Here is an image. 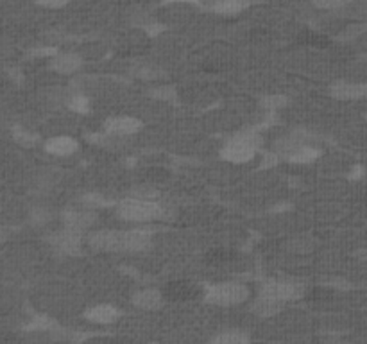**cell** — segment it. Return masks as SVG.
Returning a JSON list of instances; mask_svg holds the SVG:
<instances>
[{
    "mask_svg": "<svg viewBox=\"0 0 367 344\" xmlns=\"http://www.w3.org/2000/svg\"><path fill=\"white\" fill-rule=\"evenodd\" d=\"M118 215L122 217L124 221L149 222L163 215V207L156 201H147L144 198L126 199L118 204Z\"/></svg>",
    "mask_w": 367,
    "mask_h": 344,
    "instance_id": "cell-1",
    "label": "cell"
},
{
    "mask_svg": "<svg viewBox=\"0 0 367 344\" xmlns=\"http://www.w3.org/2000/svg\"><path fill=\"white\" fill-rule=\"evenodd\" d=\"M247 297H249V289L236 282L217 283L206 291V302L219 306L241 305Z\"/></svg>",
    "mask_w": 367,
    "mask_h": 344,
    "instance_id": "cell-2",
    "label": "cell"
},
{
    "mask_svg": "<svg viewBox=\"0 0 367 344\" xmlns=\"http://www.w3.org/2000/svg\"><path fill=\"white\" fill-rule=\"evenodd\" d=\"M222 158L233 163H245L256 155V140L253 135H239L233 140H230L222 149Z\"/></svg>",
    "mask_w": 367,
    "mask_h": 344,
    "instance_id": "cell-3",
    "label": "cell"
},
{
    "mask_svg": "<svg viewBox=\"0 0 367 344\" xmlns=\"http://www.w3.org/2000/svg\"><path fill=\"white\" fill-rule=\"evenodd\" d=\"M303 293H305V287L301 283L290 282V280H273V282H267L260 289L262 296L274 297V300L283 303L301 297Z\"/></svg>",
    "mask_w": 367,
    "mask_h": 344,
    "instance_id": "cell-4",
    "label": "cell"
},
{
    "mask_svg": "<svg viewBox=\"0 0 367 344\" xmlns=\"http://www.w3.org/2000/svg\"><path fill=\"white\" fill-rule=\"evenodd\" d=\"M124 241L126 231L100 230L90 235L88 244L97 251H124Z\"/></svg>",
    "mask_w": 367,
    "mask_h": 344,
    "instance_id": "cell-5",
    "label": "cell"
},
{
    "mask_svg": "<svg viewBox=\"0 0 367 344\" xmlns=\"http://www.w3.org/2000/svg\"><path fill=\"white\" fill-rule=\"evenodd\" d=\"M51 242L57 251L66 253V255H72V253H77V250H79L81 231L66 228L65 231H59L56 235H52Z\"/></svg>",
    "mask_w": 367,
    "mask_h": 344,
    "instance_id": "cell-6",
    "label": "cell"
},
{
    "mask_svg": "<svg viewBox=\"0 0 367 344\" xmlns=\"http://www.w3.org/2000/svg\"><path fill=\"white\" fill-rule=\"evenodd\" d=\"M331 95L342 101L366 99L367 83H346V81H340V83H335L331 86Z\"/></svg>",
    "mask_w": 367,
    "mask_h": 344,
    "instance_id": "cell-7",
    "label": "cell"
},
{
    "mask_svg": "<svg viewBox=\"0 0 367 344\" xmlns=\"http://www.w3.org/2000/svg\"><path fill=\"white\" fill-rule=\"evenodd\" d=\"M118 317H120V312H118L117 306L106 305V303L92 306L85 312V319H88L90 323H95V325H109V323H115Z\"/></svg>",
    "mask_w": 367,
    "mask_h": 344,
    "instance_id": "cell-8",
    "label": "cell"
},
{
    "mask_svg": "<svg viewBox=\"0 0 367 344\" xmlns=\"http://www.w3.org/2000/svg\"><path fill=\"white\" fill-rule=\"evenodd\" d=\"M141 128V122L135 117H115L109 118L106 122V129L111 135H118V137H126V135H133Z\"/></svg>",
    "mask_w": 367,
    "mask_h": 344,
    "instance_id": "cell-9",
    "label": "cell"
},
{
    "mask_svg": "<svg viewBox=\"0 0 367 344\" xmlns=\"http://www.w3.org/2000/svg\"><path fill=\"white\" fill-rule=\"evenodd\" d=\"M83 65V59L77 54L65 52V54H54L51 59L52 70L59 72V74H72V72L79 70Z\"/></svg>",
    "mask_w": 367,
    "mask_h": 344,
    "instance_id": "cell-10",
    "label": "cell"
},
{
    "mask_svg": "<svg viewBox=\"0 0 367 344\" xmlns=\"http://www.w3.org/2000/svg\"><path fill=\"white\" fill-rule=\"evenodd\" d=\"M133 305L138 308H146V310H156L163 305V297H161L160 291H156V289H144L133 296Z\"/></svg>",
    "mask_w": 367,
    "mask_h": 344,
    "instance_id": "cell-11",
    "label": "cell"
},
{
    "mask_svg": "<svg viewBox=\"0 0 367 344\" xmlns=\"http://www.w3.org/2000/svg\"><path fill=\"white\" fill-rule=\"evenodd\" d=\"M77 149V142L70 137H56L47 140L45 151L54 156H68Z\"/></svg>",
    "mask_w": 367,
    "mask_h": 344,
    "instance_id": "cell-12",
    "label": "cell"
},
{
    "mask_svg": "<svg viewBox=\"0 0 367 344\" xmlns=\"http://www.w3.org/2000/svg\"><path fill=\"white\" fill-rule=\"evenodd\" d=\"M151 244L149 231L129 230L126 231V241H124V251H144Z\"/></svg>",
    "mask_w": 367,
    "mask_h": 344,
    "instance_id": "cell-13",
    "label": "cell"
},
{
    "mask_svg": "<svg viewBox=\"0 0 367 344\" xmlns=\"http://www.w3.org/2000/svg\"><path fill=\"white\" fill-rule=\"evenodd\" d=\"M282 308H283V302H278V300H274V297L262 296V294H260V297L253 305V310L262 317L274 316V314H278Z\"/></svg>",
    "mask_w": 367,
    "mask_h": 344,
    "instance_id": "cell-14",
    "label": "cell"
},
{
    "mask_svg": "<svg viewBox=\"0 0 367 344\" xmlns=\"http://www.w3.org/2000/svg\"><path fill=\"white\" fill-rule=\"evenodd\" d=\"M251 5V0H215L212 4V10L219 14H236L247 10Z\"/></svg>",
    "mask_w": 367,
    "mask_h": 344,
    "instance_id": "cell-15",
    "label": "cell"
},
{
    "mask_svg": "<svg viewBox=\"0 0 367 344\" xmlns=\"http://www.w3.org/2000/svg\"><path fill=\"white\" fill-rule=\"evenodd\" d=\"M95 221V217L92 213L85 212H68L65 215V224L66 228H72V230H85V228L92 226Z\"/></svg>",
    "mask_w": 367,
    "mask_h": 344,
    "instance_id": "cell-16",
    "label": "cell"
},
{
    "mask_svg": "<svg viewBox=\"0 0 367 344\" xmlns=\"http://www.w3.org/2000/svg\"><path fill=\"white\" fill-rule=\"evenodd\" d=\"M249 337L241 330H230V332H222V334L215 335L212 339V343L217 344H242L247 343Z\"/></svg>",
    "mask_w": 367,
    "mask_h": 344,
    "instance_id": "cell-17",
    "label": "cell"
},
{
    "mask_svg": "<svg viewBox=\"0 0 367 344\" xmlns=\"http://www.w3.org/2000/svg\"><path fill=\"white\" fill-rule=\"evenodd\" d=\"M288 156H290L292 161H301V163H308V161L316 160L317 156H319V151H317V149H314V147L305 146V144H303V146L296 147V149H294V151H292Z\"/></svg>",
    "mask_w": 367,
    "mask_h": 344,
    "instance_id": "cell-18",
    "label": "cell"
},
{
    "mask_svg": "<svg viewBox=\"0 0 367 344\" xmlns=\"http://www.w3.org/2000/svg\"><path fill=\"white\" fill-rule=\"evenodd\" d=\"M312 4L316 5L317 10L339 11L349 8V5L353 4V0H312Z\"/></svg>",
    "mask_w": 367,
    "mask_h": 344,
    "instance_id": "cell-19",
    "label": "cell"
},
{
    "mask_svg": "<svg viewBox=\"0 0 367 344\" xmlns=\"http://www.w3.org/2000/svg\"><path fill=\"white\" fill-rule=\"evenodd\" d=\"M14 138H16L22 146H34V142L38 140L36 135H33V133H29V131H25V129H20V128L14 129Z\"/></svg>",
    "mask_w": 367,
    "mask_h": 344,
    "instance_id": "cell-20",
    "label": "cell"
},
{
    "mask_svg": "<svg viewBox=\"0 0 367 344\" xmlns=\"http://www.w3.org/2000/svg\"><path fill=\"white\" fill-rule=\"evenodd\" d=\"M52 325H54V323H52L51 319H47V317H36V319L27 326V330H49Z\"/></svg>",
    "mask_w": 367,
    "mask_h": 344,
    "instance_id": "cell-21",
    "label": "cell"
},
{
    "mask_svg": "<svg viewBox=\"0 0 367 344\" xmlns=\"http://www.w3.org/2000/svg\"><path fill=\"white\" fill-rule=\"evenodd\" d=\"M285 103H287V99H285V97H282V95H273V97H265V99L262 101V104H264L265 108H269V109L282 108V106Z\"/></svg>",
    "mask_w": 367,
    "mask_h": 344,
    "instance_id": "cell-22",
    "label": "cell"
},
{
    "mask_svg": "<svg viewBox=\"0 0 367 344\" xmlns=\"http://www.w3.org/2000/svg\"><path fill=\"white\" fill-rule=\"evenodd\" d=\"M34 2L42 8H49V10H59L68 4V0H34Z\"/></svg>",
    "mask_w": 367,
    "mask_h": 344,
    "instance_id": "cell-23",
    "label": "cell"
},
{
    "mask_svg": "<svg viewBox=\"0 0 367 344\" xmlns=\"http://www.w3.org/2000/svg\"><path fill=\"white\" fill-rule=\"evenodd\" d=\"M70 108L74 109V111L85 114V111H88V101H86L85 97H74V99L70 101Z\"/></svg>",
    "mask_w": 367,
    "mask_h": 344,
    "instance_id": "cell-24",
    "label": "cell"
},
{
    "mask_svg": "<svg viewBox=\"0 0 367 344\" xmlns=\"http://www.w3.org/2000/svg\"><path fill=\"white\" fill-rule=\"evenodd\" d=\"M83 203L85 204H94V207H106V201H104L100 196H95V194H92V196H86V198H83Z\"/></svg>",
    "mask_w": 367,
    "mask_h": 344,
    "instance_id": "cell-25",
    "label": "cell"
},
{
    "mask_svg": "<svg viewBox=\"0 0 367 344\" xmlns=\"http://www.w3.org/2000/svg\"><path fill=\"white\" fill-rule=\"evenodd\" d=\"M40 212H36V215H34L33 217V219H34V221H36V222H38V219H40ZM47 219H49V217H45V212H42V221H47Z\"/></svg>",
    "mask_w": 367,
    "mask_h": 344,
    "instance_id": "cell-26",
    "label": "cell"
},
{
    "mask_svg": "<svg viewBox=\"0 0 367 344\" xmlns=\"http://www.w3.org/2000/svg\"><path fill=\"white\" fill-rule=\"evenodd\" d=\"M362 8H366L367 10V0H362Z\"/></svg>",
    "mask_w": 367,
    "mask_h": 344,
    "instance_id": "cell-27",
    "label": "cell"
}]
</instances>
